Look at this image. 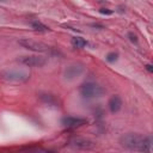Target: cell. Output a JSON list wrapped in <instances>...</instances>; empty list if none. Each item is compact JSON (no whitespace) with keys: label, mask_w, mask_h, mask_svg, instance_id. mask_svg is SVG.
I'll list each match as a JSON object with an SVG mask.
<instances>
[{"label":"cell","mask_w":153,"mask_h":153,"mask_svg":"<svg viewBox=\"0 0 153 153\" xmlns=\"http://www.w3.org/2000/svg\"><path fill=\"white\" fill-rule=\"evenodd\" d=\"M61 122L67 128H76V127H81V126L86 124L87 120L80 118V117H74V116H67V117H63Z\"/></svg>","instance_id":"52a82bcc"},{"label":"cell","mask_w":153,"mask_h":153,"mask_svg":"<svg viewBox=\"0 0 153 153\" xmlns=\"http://www.w3.org/2000/svg\"><path fill=\"white\" fill-rule=\"evenodd\" d=\"M69 145L76 149H93L97 146L94 141L90 139H85V137H74L71 140Z\"/></svg>","instance_id":"5b68a950"},{"label":"cell","mask_w":153,"mask_h":153,"mask_svg":"<svg viewBox=\"0 0 153 153\" xmlns=\"http://www.w3.org/2000/svg\"><path fill=\"white\" fill-rule=\"evenodd\" d=\"M108 105H109V110H110L112 114L118 112V111L121 110V108H122V99H121L118 96H112V97L109 99Z\"/></svg>","instance_id":"9c48e42d"},{"label":"cell","mask_w":153,"mask_h":153,"mask_svg":"<svg viewBox=\"0 0 153 153\" xmlns=\"http://www.w3.org/2000/svg\"><path fill=\"white\" fill-rule=\"evenodd\" d=\"M4 79L10 80V81H25L29 79V73L25 71H18V69H11V71H6L2 74Z\"/></svg>","instance_id":"8992f818"},{"label":"cell","mask_w":153,"mask_h":153,"mask_svg":"<svg viewBox=\"0 0 153 153\" xmlns=\"http://www.w3.org/2000/svg\"><path fill=\"white\" fill-rule=\"evenodd\" d=\"M23 48L25 49H29V50H32V51H37V53H44V51H49L50 50V47L42 43V42H38V41H32V39H29V38H24V39H20L18 42Z\"/></svg>","instance_id":"3957f363"},{"label":"cell","mask_w":153,"mask_h":153,"mask_svg":"<svg viewBox=\"0 0 153 153\" xmlns=\"http://www.w3.org/2000/svg\"><path fill=\"white\" fill-rule=\"evenodd\" d=\"M80 93L84 98H98V97H102L104 93H105V90L104 87H102L100 85L96 84V82H85L81 85L80 87Z\"/></svg>","instance_id":"7a4b0ae2"},{"label":"cell","mask_w":153,"mask_h":153,"mask_svg":"<svg viewBox=\"0 0 153 153\" xmlns=\"http://www.w3.org/2000/svg\"><path fill=\"white\" fill-rule=\"evenodd\" d=\"M30 25H31V27H32L33 30H36V31H38V32H48V31H50V29H49L47 25H44L43 23H41V22H38V20L31 22Z\"/></svg>","instance_id":"30bf717a"},{"label":"cell","mask_w":153,"mask_h":153,"mask_svg":"<svg viewBox=\"0 0 153 153\" xmlns=\"http://www.w3.org/2000/svg\"><path fill=\"white\" fill-rule=\"evenodd\" d=\"M99 12L102 14H112V11L111 10H108V8H100Z\"/></svg>","instance_id":"4fadbf2b"},{"label":"cell","mask_w":153,"mask_h":153,"mask_svg":"<svg viewBox=\"0 0 153 153\" xmlns=\"http://www.w3.org/2000/svg\"><path fill=\"white\" fill-rule=\"evenodd\" d=\"M121 145L130 151H140V152H149L152 149V137L142 136L139 134L129 133L121 137Z\"/></svg>","instance_id":"6da1fadb"},{"label":"cell","mask_w":153,"mask_h":153,"mask_svg":"<svg viewBox=\"0 0 153 153\" xmlns=\"http://www.w3.org/2000/svg\"><path fill=\"white\" fill-rule=\"evenodd\" d=\"M117 57H118L117 53H109V54L106 55V61H108V62H115V61L117 60Z\"/></svg>","instance_id":"7c38bea8"},{"label":"cell","mask_w":153,"mask_h":153,"mask_svg":"<svg viewBox=\"0 0 153 153\" xmlns=\"http://www.w3.org/2000/svg\"><path fill=\"white\" fill-rule=\"evenodd\" d=\"M71 43H72V45L74 48H78V49H81V48H84L87 44V42L84 38H81V37H73Z\"/></svg>","instance_id":"8fae6325"},{"label":"cell","mask_w":153,"mask_h":153,"mask_svg":"<svg viewBox=\"0 0 153 153\" xmlns=\"http://www.w3.org/2000/svg\"><path fill=\"white\" fill-rule=\"evenodd\" d=\"M82 72V67L80 66H69L66 71H65V78L67 80H72L76 76H79Z\"/></svg>","instance_id":"ba28073f"},{"label":"cell","mask_w":153,"mask_h":153,"mask_svg":"<svg viewBox=\"0 0 153 153\" xmlns=\"http://www.w3.org/2000/svg\"><path fill=\"white\" fill-rule=\"evenodd\" d=\"M129 37H130V41H131V42H137V38H136V36H135V35H133L131 32L129 33Z\"/></svg>","instance_id":"5bb4252c"},{"label":"cell","mask_w":153,"mask_h":153,"mask_svg":"<svg viewBox=\"0 0 153 153\" xmlns=\"http://www.w3.org/2000/svg\"><path fill=\"white\" fill-rule=\"evenodd\" d=\"M146 69L149 72V73H152L153 72V68H152V65H146Z\"/></svg>","instance_id":"9a60e30c"},{"label":"cell","mask_w":153,"mask_h":153,"mask_svg":"<svg viewBox=\"0 0 153 153\" xmlns=\"http://www.w3.org/2000/svg\"><path fill=\"white\" fill-rule=\"evenodd\" d=\"M18 61L20 63H23L24 66H27V67H42L47 62V60L43 56H35V55L22 56L18 59Z\"/></svg>","instance_id":"277c9868"}]
</instances>
